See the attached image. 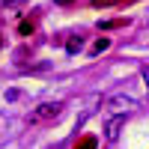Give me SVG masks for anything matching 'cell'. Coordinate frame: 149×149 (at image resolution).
<instances>
[{
	"instance_id": "ba28073f",
	"label": "cell",
	"mask_w": 149,
	"mask_h": 149,
	"mask_svg": "<svg viewBox=\"0 0 149 149\" xmlns=\"http://www.w3.org/2000/svg\"><path fill=\"white\" fill-rule=\"evenodd\" d=\"M107 48H110V39L102 36V39H95V45L90 48V54H102V51H107Z\"/></svg>"
},
{
	"instance_id": "6da1fadb",
	"label": "cell",
	"mask_w": 149,
	"mask_h": 149,
	"mask_svg": "<svg viewBox=\"0 0 149 149\" xmlns=\"http://www.w3.org/2000/svg\"><path fill=\"white\" fill-rule=\"evenodd\" d=\"M60 110H63V102H42V104L27 116V122H30V125H39V122L57 119V116H60Z\"/></svg>"
},
{
	"instance_id": "7a4b0ae2",
	"label": "cell",
	"mask_w": 149,
	"mask_h": 149,
	"mask_svg": "<svg viewBox=\"0 0 149 149\" xmlns=\"http://www.w3.org/2000/svg\"><path fill=\"white\" fill-rule=\"evenodd\" d=\"M122 128H125V116L113 113V116L107 119V125H104V137H107V140H116L119 134H122Z\"/></svg>"
},
{
	"instance_id": "52a82bcc",
	"label": "cell",
	"mask_w": 149,
	"mask_h": 149,
	"mask_svg": "<svg viewBox=\"0 0 149 149\" xmlns=\"http://www.w3.org/2000/svg\"><path fill=\"white\" fill-rule=\"evenodd\" d=\"M81 48H84V42H81V36H72V39L66 42V51H69V54H78Z\"/></svg>"
},
{
	"instance_id": "8992f818",
	"label": "cell",
	"mask_w": 149,
	"mask_h": 149,
	"mask_svg": "<svg viewBox=\"0 0 149 149\" xmlns=\"http://www.w3.org/2000/svg\"><path fill=\"white\" fill-rule=\"evenodd\" d=\"M125 18H116V21H102V24H98V30H116V27H125Z\"/></svg>"
},
{
	"instance_id": "30bf717a",
	"label": "cell",
	"mask_w": 149,
	"mask_h": 149,
	"mask_svg": "<svg viewBox=\"0 0 149 149\" xmlns=\"http://www.w3.org/2000/svg\"><path fill=\"white\" fill-rule=\"evenodd\" d=\"M140 74H143V81H146V86H149V66H143V72H140Z\"/></svg>"
},
{
	"instance_id": "277c9868",
	"label": "cell",
	"mask_w": 149,
	"mask_h": 149,
	"mask_svg": "<svg viewBox=\"0 0 149 149\" xmlns=\"http://www.w3.org/2000/svg\"><path fill=\"white\" fill-rule=\"evenodd\" d=\"M95 146H98V140L93 137V134H84V137H81L78 143H74L72 149H95Z\"/></svg>"
},
{
	"instance_id": "9c48e42d",
	"label": "cell",
	"mask_w": 149,
	"mask_h": 149,
	"mask_svg": "<svg viewBox=\"0 0 149 149\" xmlns=\"http://www.w3.org/2000/svg\"><path fill=\"white\" fill-rule=\"evenodd\" d=\"M113 0H93V6H110Z\"/></svg>"
},
{
	"instance_id": "7c38bea8",
	"label": "cell",
	"mask_w": 149,
	"mask_h": 149,
	"mask_svg": "<svg viewBox=\"0 0 149 149\" xmlns=\"http://www.w3.org/2000/svg\"><path fill=\"white\" fill-rule=\"evenodd\" d=\"M0 48H3V33H0Z\"/></svg>"
},
{
	"instance_id": "8fae6325",
	"label": "cell",
	"mask_w": 149,
	"mask_h": 149,
	"mask_svg": "<svg viewBox=\"0 0 149 149\" xmlns=\"http://www.w3.org/2000/svg\"><path fill=\"white\" fill-rule=\"evenodd\" d=\"M74 0H57V6H72Z\"/></svg>"
},
{
	"instance_id": "5b68a950",
	"label": "cell",
	"mask_w": 149,
	"mask_h": 149,
	"mask_svg": "<svg viewBox=\"0 0 149 149\" xmlns=\"http://www.w3.org/2000/svg\"><path fill=\"white\" fill-rule=\"evenodd\" d=\"M33 30H36V21H33V18H24V21L18 24V33H21V36H30Z\"/></svg>"
},
{
	"instance_id": "3957f363",
	"label": "cell",
	"mask_w": 149,
	"mask_h": 149,
	"mask_svg": "<svg viewBox=\"0 0 149 149\" xmlns=\"http://www.w3.org/2000/svg\"><path fill=\"white\" fill-rule=\"evenodd\" d=\"M110 107H113L119 116H125L128 110L134 107V98H128V95H116V98H110Z\"/></svg>"
}]
</instances>
